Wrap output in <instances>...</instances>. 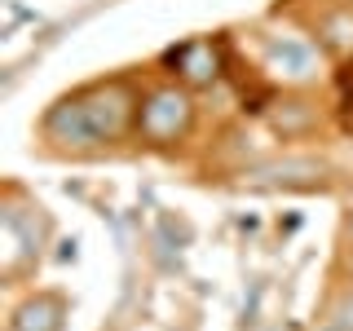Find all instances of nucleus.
I'll use <instances>...</instances> for the list:
<instances>
[{
  "instance_id": "obj_2",
  "label": "nucleus",
  "mask_w": 353,
  "mask_h": 331,
  "mask_svg": "<svg viewBox=\"0 0 353 331\" xmlns=\"http://www.w3.org/2000/svg\"><path fill=\"white\" fill-rule=\"evenodd\" d=\"M137 124H141V132H146L150 141H172V137H181V132L190 128V97L176 93V88H159V93L146 97Z\"/></svg>"
},
{
  "instance_id": "obj_3",
  "label": "nucleus",
  "mask_w": 353,
  "mask_h": 331,
  "mask_svg": "<svg viewBox=\"0 0 353 331\" xmlns=\"http://www.w3.org/2000/svg\"><path fill=\"white\" fill-rule=\"evenodd\" d=\"M270 62L274 71L287 75V80H309V75L318 71V53L309 40H296V36H283L270 44Z\"/></svg>"
},
{
  "instance_id": "obj_1",
  "label": "nucleus",
  "mask_w": 353,
  "mask_h": 331,
  "mask_svg": "<svg viewBox=\"0 0 353 331\" xmlns=\"http://www.w3.org/2000/svg\"><path fill=\"white\" fill-rule=\"evenodd\" d=\"M128 115H132V93L124 84H106L58 102L44 119V132L62 146H97V141H115L128 128Z\"/></svg>"
}]
</instances>
